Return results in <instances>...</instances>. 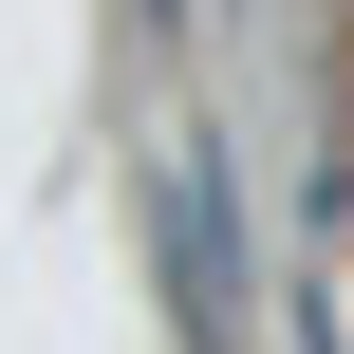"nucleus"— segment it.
Here are the masks:
<instances>
[{
    "label": "nucleus",
    "instance_id": "1",
    "mask_svg": "<svg viewBox=\"0 0 354 354\" xmlns=\"http://www.w3.org/2000/svg\"><path fill=\"white\" fill-rule=\"evenodd\" d=\"M149 224H168V317H187V354H243V243H224V149H168Z\"/></svg>",
    "mask_w": 354,
    "mask_h": 354
},
{
    "label": "nucleus",
    "instance_id": "2",
    "mask_svg": "<svg viewBox=\"0 0 354 354\" xmlns=\"http://www.w3.org/2000/svg\"><path fill=\"white\" fill-rule=\"evenodd\" d=\"M149 19H205V0H149Z\"/></svg>",
    "mask_w": 354,
    "mask_h": 354
}]
</instances>
